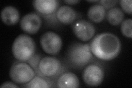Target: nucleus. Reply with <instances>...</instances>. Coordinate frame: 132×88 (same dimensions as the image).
<instances>
[{
    "instance_id": "f257e3e1",
    "label": "nucleus",
    "mask_w": 132,
    "mask_h": 88,
    "mask_svg": "<svg viewBox=\"0 0 132 88\" xmlns=\"http://www.w3.org/2000/svg\"><path fill=\"white\" fill-rule=\"evenodd\" d=\"M91 51L98 59L112 60L118 56L121 50V42L112 33H102L97 34L90 44Z\"/></svg>"
},
{
    "instance_id": "f03ea898",
    "label": "nucleus",
    "mask_w": 132,
    "mask_h": 88,
    "mask_svg": "<svg viewBox=\"0 0 132 88\" xmlns=\"http://www.w3.org/2000/svg\"><path fill=\"white\" fill-rule=\"evenodd\" d=\"M12 51L13 56L17 60L22 62L29 60L35 51L34 41L29 36L20 34L14 41Z\"/></svg>"
},
{
    "instance_id": "7ed1b4c3",
    "label": "nucleus",
    "mask_w": 132,
    "mask_h": 88,
    "mask_svg": "<svg viewBox=\"0 0 132 88\" xmlns=\"http://www.w3.org/2000/svg\"><path fill=\"white\" fill-rule=\"evenodd\" d=\"M67 57L75 66L82 67L87 65L93 58L90 45L81 43L72 45L67 52Z\"/></svg>"
},
{
    "instance_id": "20e7f679",
    "label": "nucleus",
    "mask_w": 132,
    "mask_h": 88,
    "mask_svg": "<svg viewBox=\"0 0 132 88\" xmlns=\"http://www.w3.org/2000/svg\"><path fill=\"white\" fill-rule=\"evenodd\" d=\"M10 77L13 82L23 84L29 82L35 77L34 70L27 63L19 62L11 67Z\"/></svg>"
},
{
    "instance_id": "39448f33",
    "label": "nucleus",
    "mask_w": 132,
    "mask_h": 88,
    "mask_svg": "<svg viewBox=\"0 0 132 88\" xmlns=\"http://www.w3.org/2000/svg\"><path fill=\"white\" fill-rule=\"evenodd\" d=\"M40 44L45 52L50 55H56L62 49V40L56 33L48 31L41 36Z\"/></svg>"
},
{
    "instance_id": "423d86ee",
    "label": "nucleus",
    "mask_w": 132,
    "mask_h": 88,
    "mask_svg": "<svg viewBox=\"0 0 132 88\" xmlns=\"http://www.w3.org/2000/svg\"><path fill=\"white\" fill-rule=\"evenodd\" d=\"M104 71L100 66L92 64L87 66L82 73V79L86 84L91 86L100 85L104 79Z\"/></svg>"
},
{
    "instance_id": "0eeeda50",
    "label": "nucleus",
    "mask_w": 132,
    "mask_h": 88,
    "mask_svg": "<svg viewBox=\"0 0 132 88\" xmlns=\"http://www.w3.org/2000/svg\"><path fill=\"white\" fill-rule=\"evenodd\" d=\"M73 31L77 37L82 41L91 40L95 34V28L94 25L84 19L77 21L73 26Z\"/></svg>"
},
{
    "instance_id": "6e6552de",
    "label": "nucleus",
    "mask_w": 132,
    "mask_h": 88,
    "mask_svg": "<svg viewBox=\"0 0 132 88\" xmlns=\"http://www.w3.org/2000/svg\"><path fill=\"white\" fill-rule=\"evenodd\" d=\"M40 73L45 77L55 76L61 68V63L57 58L52 56L43 57L39 63Z\"/></svg>"
},
{
    "instance_id": "1a4fd4ad",
    "label": "nucleus",
    "mask_w": 132,
    "mask_h": 88,
    "mask_svg": "<svg viewBox=\"0 0 132 88\" xmlns=\"http://www.w3.org/2000/svg\"><path fill=\"white\" fill-rule=\"evenodd\" d=\"M20 28L25 33L34 34L38 32L41 27L42 20L35 13L25 15L20 20Z\"/></svg>"
},
{
    "instance_id": "9d476101",
    "label": "nucleus",
    "mask_w": 132,
    "mask_h": 88,
    "mask_svg": "<svg viewBox=\"0 0 132 88\" xmlns=\"http://www.w3.org/2000/svg\"><path fill=\"white\" fill-rule=\"evenodd\" d=\"M33 7L36 11L44 14L53 13L59 7V2L56 0H34Z\"/></svg>"
},
{
    "instance_id": "9b49d317",
    "label": "nucleus",
    "mask_w": 132,
    "mask_h": 88,
    "mask_svg": "<svg viewBox=\"0 0 132 88\" xmlns=\"http://www.w3.org/2000/svg\"><path fill=\"white\" fill-rule=\"evenodd\" d=\"M1 18L3 23L8 26H13L18 22L20 15L18 10L16 8L7 6L2 10Z\"/></svg>"
},
{
    "instance_id": "f8f14e48",
    "label": "nucleus",
    "mask_w": 132,
    "mask_h": 88,
    "mask_svg": "<svg viewBox=\"0 0 132 88\" xmlns=\"http://www.w3.org/2000/svg\"><path fill=\"white\" fill-rule=\"evenodd\" d=\"M57 86L60 88H77L79 86V81L75 74L68 72L60 77Z\"/></svg>"
},
{
    "instance_id": "ddd939ff",
    "label": "nucleus",
    "mask_w": 132,
    "mask_h": 88,
    "mask_svg": "<svg viewBox=\"0 0 132 88\" xmlns=\"http://www.w3.org/2000/svg\"><path fill=\"white\" fill-rule=\"evenodd\" d=\"M57 18L61 23L70 24L73 23L75 20L76 13L72 7L63 6L57 10Z\"/></svg>"
},
{
    "instance_id": "4468645a",
    "label": "nucleus",
    "mask_w": 132,
    "mask_h": 88,
    "mask_svg": "<svg viewBox=\"0 0 132 88\" xmlns=\"http://www.w3.org/2000/svg\"><path fill=\"white\" fill-rule=\"evenodd\" d=\"M106 9L100 4H96L91 6L88 11V16L90 20L95 23H100L105 18Z\"/></svg>"
},
{
    "instance_id": "2eb2a0df",
    "label": "nucleus",
    "mask_w": 132,
    "mask_h": 88,
    "mask_svg": "<svg viewBox=\"0 0 132 88\" xmlns=\"http://www.w3.org/2000/svg\"><path fill=\"white\" fill-rule=\"evenodd\" d=\"M123 12L119 8H112L106 13V18L108 22L112 26H118L122 23L124 19Z\"/></svg>"
},
{
    "instance_id": "dca6fc26",
    "label": "nucleus",
    "mask_w": 132,
    "mask_h": 88,
    "mask_svg": "<svg viewBox=\"0 0 132 88\" xmlns=\"http://www.w3.org/2000/svg\"><path fill=\"white\" fill-rule=\"evenodd\" d=\"M24 86L29 88H47L50 87V85L48 82L44 79L39 76H36L29 82L27 83Z\"/></svg>"
},
{
    "instance_id": "f3484780",
    "label": "nucleus",
    "mask_w": 132,
    "mask_h": 88,
    "mask_svg": "<svg viewBox=\"0 0 132 88\" xmlns=\"http://www.w3.org/2000/svg\"><path fill=\"white\" fill-rule=\"evenodd\" d=\"M132 20L131 19H127L123 20L121 24V30L122 34L128 38L132 37Z\"/></svg>"
},
{
    "instance_id": "a211bd4d",
    "label": "nucleus",
    "mask_w": 132,
    "mask_h": 88,
    "mask_svg": "<svg viewBox=\"0 0 132 88\" xmlns=\"http://www.w3.org/2000/svg\"><path fill=\"white\" fill-rule=\"evenodd\" d=\"M120 5L123 11L126 13L131 14V0H122L120 2Z\"/></svg>"
},
{
    "instance_id": "6ab92c4d",
    "label": "nucleus",
    "mask_w": 132,
    "mask_h": 88,
    "mask_svg": "<svg viewBox=\"0 0 132 88\" xmlns=\"http://www.w3.org/2000/svg\"><path fill=\"white\" fill-rule=\"evenodd\" d=\"M100 3V5L104 7L105 9H110L113 7L116 3L118 2V1H107V0H104V1H98Z\"/></svg>"
},
{
    "instance_id": "aec40b11",
    "label": "nucleus",
    "mask_w": 132,
    "mask_h": 88,
    "mask_svg": "<svg viewBox=\"0 0 132 88\" xmlns=\"http://www.w3.org/2000/svg\"><path fill=\"white\" fill-rule=\"evenodd\" d=\"M1 88H6V87H12V88H17L18 86L15 84L14 83L11 82H6L3 83L0 86Z\"/></svg>"
},
{
    "instance_id": "412c9836",
    "label": "nucleus",
    "mask_w": 132,
    "mask_h": 88,
    "mask_svg": "<svg viewBox=\"0 0 132 88\" xmlns=\"http://www.w3.org/2000/svg\"><path fill=\"white\" fill-rule=\"evenodd\" d=\"M64 2L69 4V5H75V4L79 2L80 1H78V0H68V1H64Z\"/></svg>"
}]
</instances>
